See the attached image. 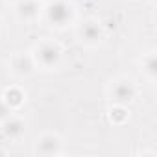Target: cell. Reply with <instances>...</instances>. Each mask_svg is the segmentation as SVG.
<instances>
[{"instance_id": "1", "label": "cell", "mask_w": 157, "mask_h": 157, "mask_svg": "<svg viewBox=\"0 0 157 157\" xmlns=\"http://www.w3.org/2000/svg\"><path fill=\"white\" fill-rule=\"evenodd\" d=\"M44 22L56 30V32H65L72 28L78 21V8L74 0H46L43 4V15Z\"/></svg>"}, {"instance_id": "2", "label": "cell", "mask_w": 157, "mask_h": 157, "mask_svg": "<svg viewBox=\"0 0 157 157\" xmlns=\"http://www.w3.org/2000/svg\"><path fill=\"white\" fill-rule=\"evenodd\" d=\"M30 54L35 61L37 70L41 72H54L59 70L65 59V48L57 39L52 37H43L39 39L32 48Z\"/></svg>"}, {"instance_id": "3", "label": "cell", "mask_w": 157, "mask_h": 157, "mask_svg": "<svg viewBox=\"0 0 157 157\" xmlns=\"http://www.w3.org/2000/svg\"><path fill=\"white\" fill-rule=\"evenodd\" d=\"M105 98L109 104L115 105H131L139 98V85L128 74L115 76L105 85Z\"/></svg>"}, {"instance_id": "4", "label": "cell", "mask_w": 157, "mask_h": 157, "mask_svg": "<svg viewBox=\"0 0 157 157\" xmlns=\"http://www.w3.org/2000/svg\"><path fill=\"white\" fill-rule=\"evenodd\" d=\"M107 37L105 26L98 17H87L76 24V41L85 48H98Z\"/></svg>"}, {"instance_id": "5", "label": "cell", "mask_w": 157, "mask_h": 157, "mask_svg": "<svg viewBox=\"0 0 157 157\" xmlns=\"http://www.w3.org/2000/svg\"><path fill=\"white\" fill-rule=\"evenodd\" d=\"M33 155H44V157H57L65 153V140L56 131H43L35 137L32 144Z\"/></svg>"}, {"instance_id": "6", "label": "cell", "mask_w": 157, "mask_h": 157, "mask_svg": "<svg viewBox=\"0 0 157 157\" xmlns=\"http://www.w3.org/2000/svg\"><path fill=\"white\" fill-rule=\"evenodd\" d=\"M6 65H8V72L13 78H17V80H28V78H32L37 72V67H35V61H33L30 50L10 54Z\"/></svg>"}, {"instance_id": "7", "label": "cell", "mask_w": 157, "mask_h": 157, "mask_svg": "<svg viewBox=\"0 0 157 157\" xmlns=\"http://www.w3.org/2000/svg\"><path fill=\"white\" fill-rule=\"evenodd\" d=\"M43 4L44 2L41 0H17L13 4L15 19L22 24H35L37 21H41Z\"/></svg>"}, {"instance_id": "8", "label": "cell", "mask_w": 157, "mask_h": 157, "mask_svg": "<svg viewBox=\"0 0 157 157\" xmlns=\"http://www.w3.org/2000/svg\"><path fill=\"white\" fill-rule=\"evenodd\" d=\"M26 131H28V122L22 117L15 115V113H11L8 118H4L0 122V133H2L4 139H8V140L17 142L26 135Z\"/></svg>"}, {"instance_id": "9", "label": "cell", "mask_w": 157, "mask_h": 157, "mask_svg": "<svg viewBox=\"0 0 157 157\" xmlns=\"http://www.w3.org/2000/svg\"><path fill=\"white\" fill-rule=\"evenodd\" d=\"M0 100H2L13 113H17L26 105L28 93H26V89L22 85H8L2 91V94H0Z\"/></svg>"}, {"instance_id": "10", "label": "cell", "mask_w": 157, "mask_h": 157, "mask_svg": "<svg viewBox=\"0 0 157 157\" xmlns=\"http://www.w3.org/2000/svg\"><path fill=\"white\" fill-rule=\"evenodd\" d=\"M137 63H139L140 76L150 85H155V82H157V56H155V50L150 48V50L142 52Z\"/></svg>"}, {"instance_id": "11", "label": "cell", "mask_w": 157, "mask_h": 157, "mask_svg": "<svg viewBox=\"0 0 157 157\" xmlns=\"http://www.w3.org/2000/svg\"><path fill=\"white\" fill-rule=\"evenodd\" d=\"M107 118H109V124H113V126H126V124L129 122V118H131L129 107H128V105H115V104H109Z\"/></svg>"}, {"instance_id": "12", "label": "cell", "mask_w": 157, "mask_h": 157, "mask_svg": "<svg viewBox=\"0 0 157 157\" xmlns=\"http://www.w3.org/2000/svg\"><path fill=\"white\" fill-rule=\"evenodd\" d=\"M11 113H13V111H11V109H10V107L2 102V100H0V122H2L4 118H8Z\"/></svg>"}, {"instance_id": "13", "label": "cell", "mask_w": 157, "mask_h": 157, "mask_svg": "<svg viewBox=\"0 0 157 157\" xmlns=\"http://www.w3.org/2000/svg\"><path fill=\"white\" fill-rule=\"evenodd\" d=\"M2 30H4V22H2V19H0V35H2Z\"/></svg>"}, {"instance_id": "14", "label": "cell", "mask_w": 157, "mask_h": 157, "mask_svg": "<svg viewBox=\"0 0 157 157\" xmlns=\"http://www.w3.org/2000/svg\"><path fill=\"white\" fill-rule=\"evenodd\" d=\"M0 155H8V150H2V148H0Z\"/></svg>"}, {"instance_id": "15", "label": "cell", "mask_w": 157, "mask_h": 157, "mask_svg": "<svg viewBox=\"0 0 157 157\" xmlns=\"http://www.w3.org/2000/svg\"><path fill=\"white\" fill-rule=\"evenodd\" d=\"M4 10V0H0V11Z\"/></svg>"}, {"instance_id": "16", "label": "cell", "mask_w": 157, "mask_h": 157, "mask_svg": "<svg viewBox=\"0 0 157 157\" xmlns=\"http://www.w3.org/2000/svg\"><path fill=\"white\" fill-rule=\"evenodd\" d=\"M41 2H46V0H41Z\"/></svg>"}]
</instances>
